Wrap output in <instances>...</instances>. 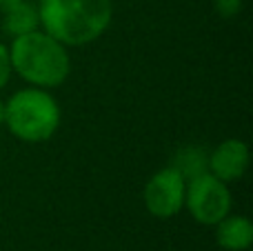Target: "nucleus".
Wrapping results in <instances>:
<instances>
[{"label":"nucleus","instance_id":"1","mask_svg":"<svg viewBox=\"0 0 253 251\" xmlns=\"http://www.w3.org/2000/svg\"><path fill=\"white\" fill-rule=\"evenodd\" d=\"M40 29L65 47H84L111 25V0H40Z\"/></svg>","mask_w":253,"mask_h":251},{"label":"nucleus","instance_id":"2","mask_svg":"<svg viewBox=\"0 0 253 251\" xmlns=\"http://www.w3.org/2000/svg\"><path fill=\"white\" fill-rule=\"evenodd\" d=\"M11 69L31 87H60L71 71L69 51L42 29L16 36L9 44Z\"/></svg>","mask_w":253,"mask_h":251},{"label":"nucleus","instance_id":"3","mask_svg":"<svg viewBox=\"0 0 253 251\" xmlns=\"http://www.w3.org/2000/svg\"><path fill=\"white\" fill-rule=\"evenodd\" d=\"M4 127L22 142H44L60 127V105L40 87H25L4 102Z\"/></svg>","mask_w":253,"mask_h":251},{"label":"nucleus","instance_id":"4","mask_svg":"<svg viewBox=\"0 0 253 251\" xmlns=\"http://www.w3.org/2000/svg\"><path fill=\"white\" fill-rule=\"evenodd\" d=\"M184 209L200 225L213 227L231 213V191L229 185L209 171L196 173L187 178V191H184Z\"/></svg>","mask_w":253,"mask_h":251},{"label":"nucleus","instance_id":"5","mask_svg":"<svg viewBox=\"0 0 253 251\" xmlns=\"http://www.w3.org/2000/svg\"><path fill=\"white\" fill-rule=\"evenodd\" d=\"M184 191H187L184 173L175 165L162 167L149 178L144 187V207L158 220H169L184 209Z\"/></svg>","mask_w":253,"mask_h":251},{"label":"nucleus","instance_id":"6","mask_svg":"<svg viewBox=\"0 0 253 251\" xmlns=\"http://www.w3.org/2000/svg\"><path fill=\"white\" fill-rule=\"evenodd\" d=\"M249 147L240 138L222 140L209 156H207V171L213 173L222 182H236L249 169Z\"/></svg>","mask_w":253,"mask_h":251},{"label":"nucleus","instance_id":"7","mask_svg":"<svg viewBox=\"0 0 253 251\" xmlns=\"http://www.w3.org/2000/svg\"><path fill=\"white\" fill-rule=\"evenodd\" d=\"M215 227V243L227 251H247L253 245V222L247 216H224Z\"/></svg>","mask_w":253,"mask_h":251},{"label":"nucleus","instance_id":"8","mask_svg":"<svg viewBox=\"0 0 253 251\" xmlns=\"http://www.w3.org/2000/svg\"><path fill=\"white\" fill-rule=\"evenodd\" d=\"M2 16V29L7 31L11 38L22 34H29V31L40 29V18H38V7L31 2H18L16 7H11L9 11L0 13Z\"/></svg>","mask_w":253,"mask_h":251},{"label":"nucleus","instance_id":"9","mask_svg":"<svg viewBox=\"0 0 253 251\" xmlns=\"http://www.w3.org/2000/svg\"><path fill=\"white\" fill-rule=\"evenodd\" d=\"M11 58H9V47L4 42H0V89H4L11 80Z\"/></svg>","mask_w":253,"mask_h":251},{"label":"nucleus","instance_id":"10","mask_svg":"<svg viewBox=\"0 0 253 251\" xmlns=\"http://www.w3.org/2000/svg\"><path fill=\"white\" fill-rule=\"evenodd\" d=\"M215 9L224 16H231L240 9V0H215Z\"/></svg>","mask_w":253,"mask_h":251},{"label":"nucleus","instance_id":"11","mask_svg":"<svg viewBox=\"0 0 253 251\" xmlns=\"http://www.w3.org/2000/svg\"><path fill=\"white\" fill-rule=\"evenodd\" d=\"M18 2H22V0H0V13L9 11L11 7H16Z\"/></svg>","mask_w":253,"mask_h":251},{"label":"nucleus","instance_id":"12","mask_svg":"<svg viewBox=\"0 0 253 251\" xmlns=\"http://www.w3.org/2000/svg\"><path fill=\"white\" fill-rule=\"evenodd\" d=\"M4 125V102L0 100V127Z\"/></svg>","mask_w":253,"mask_h":251}]
</instances>
